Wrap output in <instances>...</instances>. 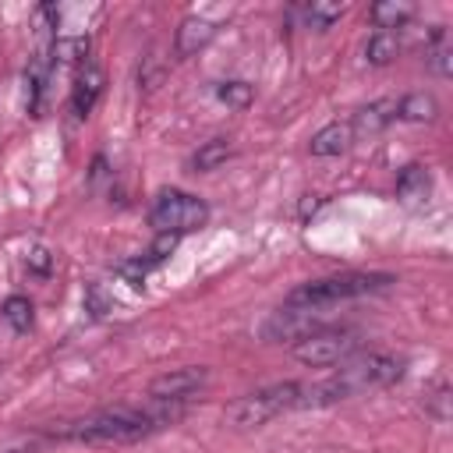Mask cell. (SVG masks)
Masks as SVG:
<instances>
[{
    "instance_id": "obj_1",
    "label": "cell",
    "mask_w": 453,
    "mask_h": 453,
    "mask_svg": "<svg viewBox=\"0 0 453 453\" xmlns=\"http://www.w3.org/2000/svg\"><path fill=\"white\" fill-rule=\"evenodd\" d=\"M188 414V403H156L149 400V407H103L71 421H60L53 428H42L50 442H85V446H124V442H138L149 439L163 428H170L173 421H180Z\"/></svg>"
},
{
    "instance_id": "obj_2",
    "label": "cell",
    "mask_w": 453,
    "mask_h": 453,
    "mask_svg": "<svg viewBox=\"0 0 453 453\" xmlns=\"http://www.w3.org/2000/svg\"><path fill=\"white\" fill-rule=\"evenodd\" d=\"M396 276L393 273H336V276H322V280H308L301 287H294L287 294V308H301V311H326L340 301H354L365 294H379L386 287H393Z\"/></svg>"
},
{
    "instance_id": "obj_3",
    "label": "cell",
    "mask_w": 453,
    "mask_h": 453,
    "mask_svg": "<svg viewBox=\"0 0 453 453\" xmlns=\"http://www.w3.org/2000/svg\"><path fill=\"white\" fill-rule=\"evenodd\" d=\"M287 411H301V386L297 382H276V386H262L255 393H244L223 407V418L237 428H262Z\"/></svg>"
},
{
    "instance_id": "obj_4",
    "label": "cell",
    "mask_w": 453,
    "mask_h": 453,
    "mask_svg": "<svg viewBox=\"0 0 453 453\" xmlns=\"http://www.w3.org/2000/svg\"><path fill=\"white\" fill-rule=\"evenodd\" d=\"M209 223V205L205 198L184 191V188H159L152 205H149V226L156 234H173V237H184V234H195Z\"/></svg>"
},
{
    "instance_id": "obj_5",
    "label": "cell",
    "mask_w": 453,
    "mask_h": 453,
    "mask_svg": "<svg viewBox=\"0 0 453 453\" xmlns=\"http://www.w3.org/2000/svg\"><path fill=\"white\" fill-rule=\"evenodd\" d=\"M403 368H407V361H403V357H396V354H382V350H357V354H350L347 361H340L333 375L347 386V393H350V396H357V393L386 389V386L400 382V379H403Z\"/></svg>"
},
{
    "instance_id": "obj_6",
    "label": "cell",
    "mask_w": 453,
    "mask_h": 453,
    "mask_svg": "<svg viewBox=\"0 0 453 453\" xmlns=\"http://www.w3.org/2000/svg\"><path fill=\"white\" fill-rule=\"evenodd\" d=\"M357 350H361V336L354 329H319L294 343V357L311 368H336Z\"/></svg>"
},
{
    "instance_id": "obj_7",
    "label": "cell",
    "mask_w": 453,
    "mask_h": 453,
    "mask_svg": "<svg viewBox=\"0 0 453 453\" xmlns=\"http://www.w3.org/2000/svg\"><path fill=\"white\" fill-rule=\"evenodd\" d=\"M205 382H209V368L188 365V368H173V372L156 375V379L145 386V396L156 400V403H188Z\"/></svg>"
},
{
    "instance_id": "obj_8",
    "label": "cell",
    "mask_w": 453,
    "mask_h": 453,
    "mask_svg": "<svg viewBox=\"0 0 453 453\" xmlns=\"http://www.w3.org/2000/svg\"><path fill=\"white\" fill-rule=\"evenodd\" d=\"M319 315H322V311L280 308V311H273L269 322L262 326V336H265L269 343H297V340H304V336H311V333L322 329Z\"/></svg>"
},
{
    "instance_id": "obj_9",
    "label": "cell",
    "mask_w": 453,
    "mask_h": 453,
    "mask_svg": "<svg viewBox=\"0 0 453 453\" xmlns=\"http://www.w3.org/2000/svg\"><path fill=\"white\" fill-rule=\"evenodd\" d=\"M103 85H106V74H103V67L99 64H81L78 71H74V85H71V113L78 117V120H85L92 110H96V103H99V96H103Z\"/></svg>"
},
{
    "instance_id": "obj_10",
    "label": "cell",
    "mask_w": 453,
    "mask_h": 453,
    "mask_svg": "<svg viewBox=\"0 0 453 453\" xmlns=\"http://www.w3.org/2000/svg\"><path fill=\"white\" fill-rule=\"evenodd\" d=\"M212 35H216V25H212L209 18L191 14V18H184V21L177 25V32H173V53H177L180 60H188V57H195L198 50H205V46L212 42Z\"/></svg>"
},
{
    "instance_id": "obj_11",
    "label": "cell",
    "mask_w": 453,
    "mask_h": 453,
    "mask_svg": "<svg viewBox=\"0 0 453 453\" xmlns=\"http://www.w3.org/2000/svg\"><path fill=\"white\" fill-rule=\"evenodd\" d=\"M396 120V99H375L368 106H361L354 117H350V134L354 138H372L379 131H386L389 124Z\"/></svg>"
},
{
    "instance_id": "obj_12",
    "label": "cell",
    "mask_w": 453,
    "mask_h": 453,
    "mask_svg": "<svg viewBox=\"0 0 453 453\" xmlns=\"http://www.w3.org/2000/svg\"><path fill=\"white\" fill-rule=\"evenodd\" d=\"M50 74H53V60H50L46 50H39L25 67V106H28L32 117H39V110H42V96H46Z\"/></svg>"
},
{
    "instance_id": "obj_13",
    "label": "cell",
    "mask_w": 453,
    "mask_h": 453,
    "mask_svg": "<svg viewBox=\"0 0 453 453\" xmlns=\"http://www.w3.org/2000/svg\"><path fill=\"white\" fill-rule=\"evenodd\" d=\"M428 195H432V173L421 163H407L396 173V198L403 205H425Z\"/></svg>"
},
{
    "instance_id": "obj_14",
    "label": "cell",
    "mask_w": 453,
    "mask_h": 453,
    "mask_svg": "<svg viewBox=\"0 0 453 453\" xmlns=\"http://www.w3.org/2000/svg\"><path fill=\"white\" fill-rule=\"evenodd\" d=\"M350 142H354L350 124L333 120V124H326V127H319V131L311 134L308 152H311V156H319V159H326V156H340V152H347V149H350Z\"/></svg>"
},
{
    "instance_id": "obj_15",
    "label": "cell",
    "mask_w": 453,
    "mask_h": 453,
    "mask_svg": "<svg viewBox=\"0 0 453 453\" xmlns=\"http://www.w3.org/2000/svg\"><path fill=\"white\" fill-rule=\"evenodd\" d=\"M414 4L411 0H379V4H372V11H368V18H372V25L379 28V32H400L411 18H414Z\"/></svg>"
},
{
    "instance_id": "obj_16",
    "label": "cell",
    "mask_w": 453,
    "mask_h": 453,
    "mask_svg": "<svg viewBox=\"0 0 453 453\" xmlns=\"http://www.w3.org/2000/svg\"><path fill=\"white\" fill-rule=\"evenodd\" d=\"M88 35L78 32V35H57L53 46H50V60L53 67H81L88 64Z\"/></svg>"
},
{
    "instance_id": "obj_17",
    "label": "cell",
    "mask_w": 453,
    "mask_h": 453,
    "mask_svg": "<svg viewBox=\"0 0 453 453\" xmlns=\"http://www.w3.org/2000/svg\"><path fill=\"white\" fill-rule=\"evenodd\" d=\"M439 117V103L432 92H407L396 99V120L407 124H432Z\"/></svg>"
},
{
    "instance_id": "obj_18",
    "label": "cell",
    "mask_w": 453,
    "mask_h": 453,
    "mask_svg": "<svg viewBox=\"0 0 453 453\" xmlns=\"http://www.w3.org/2000/svg\"><path fill=\"white\" fill-rule=\"evenodd\" d=\"M230 156H234L230 138H209V142H202V145L191 152L188 166H191V173H212V170H219Z\"/></svg>"
},
{
    "instance_id": "obj_19",
    "label": "cell",
    "mask_w": 453,
    "mask_h": 453,
    "mask_svg": "<svg viewBox=\"0 0 453 453\" xmlns=\"http://www.w3.org/2000/svg\"><path fill=\"white\" fill-rule=\"evenodd\" d=\"M343 4H333V0H311V4H304L301 7V14H304V25L308 28H315V32H326V28H333L340 18H343Z\"/></svg>"
},
{
    "instance_id": "obj_20",
    "label": "cell",
    "mask_w": 453,
    "mask_h": 453,
    "mask_svg": "<svg viewBox=\"0 0 453 453\" xmlns=\"http://www.w3.org/2000/svg\"><path fill=\"white\" fill-rule=\"evenodd\" d=\"M0 315H4V322H7L14 333H28L32 322H35V308H32V301H28L25 294H11V297L0 304Z\"/></svg>"
},
{
    "instance_id": "obj_21",
    "label": "cell",
    "mask_w": 453,
    "mask_h": 453,
    "mask_svg": "<svg viewBox=\"0 0 453 453\" xmlns=\"http://www.w3.org/2000/svg\"><path fill=\"white\" fill-rule=\"evenodd\" d=\"M400 53V39H396V32H372L368 35V42H365V60L368 64H375V67H386L393 57Z\"/></svg>"
},
{
    "instance_id": "obj_22",
    "label": "cell",
    "mask_w": 453,
    "mask_h": 453,
    "mask_svg": "<svg viewBox=\"0 0 453 453\" xmlns=\"http://www.w3.org/2000/svg\"><path fill=\"white\" fill-rule=\"evenodd\" d=\"M216 99L226 103L230 110H248L251 99H255V88H251L248 81H241V78H234V81H219V85H216Z\"/></svg>"
},
{
    "instance_id": "obj_23",
    "label": "cell",
    "mask_w": 453,
    "mask_h": 453,
    "mask_svg": "<svg viewBox=\"0 0 453 453\" xmlns=\"http://www.w3.org/2000/svg\"><path fill=\"white\" fill-rule=\"evenodd\" d=\"M81 304H85V311L92 315V319H106L113 308H117V301H113V294H106V287L103 283H85V290H81Z\"/></svg>"
},
{
    "instance_id": "obj_24",
    "label": "cell",
    "mask_w": 453,
    "mask_h": 453,
    "mask_svg": "<svg viewBox=\"0 0 453 453\" xmlns=\"http://www.w3.org/2000/svg\"><path fill=\"white\" fill-rule=\"evenodd\" d=\"M177 241H180V237H173V234H156V241H152V244L142 251V262H145L149 269L163 265V262L170 258V251L177 248Z\"/></svg>"
},
{
    "instance_id": "obj_25",
    "label": "cell",
    "mask_w": 453,
    "mask_h": 453,
    "mask_svg": "<svg viewBox=\"0 0 453 453\" xmlns=\"http://www.w3.org/2000/svg\"><path fill=\"white\" fill-rule=\"evenodd\" d=\"M113 273H117L124 283H131L134 290H142V287H145V276H149L152 269L142 262V255H134V258H124V262H117V265H113Z\"/></svg>"
},
{
    "instance_id": "obj_26",
    "label": "cell",
    "mask_w": 453,
    "mask_h": 453,
    "mask_svg": "<svg viewBox=\"0 0 453 453\" xmlns=\"http://www.w3.org/2000/svg\"><path fill=\"white\" fill-rule=\"evenodd\" d=\"M25 269H28L32 276L46 280V276L53 273V251H50V248H42V244L28 248V255H25Z\"/></svg>"
},
{
    "instance_id": "obj_27",
    "label": "cell",
    "mask_w": 453,
    "mask_h": 453,
    "mask_svg": "<svg viewBox=\"0 0 453 453\" xmlns=\"http://www.w3.org/2000/svg\"><path fill=\"white\" fill-rule=\"evenodd\" d=\"M425 407H428V414H432V418L446 421V418H449V386H446V382H439V386L425 396Z\"/></svg>"
}]
</instances>
